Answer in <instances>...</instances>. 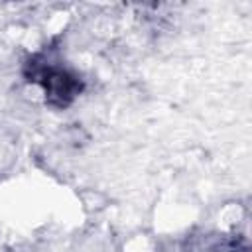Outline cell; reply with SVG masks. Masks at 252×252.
Returning <instances> with one entry per match:
<instances>
[{"mask_svg":"<svg viewBox=\"0 0 252 252\" xmlns=\"http://www.w3.org/2000/svg\"><path fill=\"white\" fill-rule=\"evenodd\" d=\"M26 77L28 81L41 87L45 102L55 108L69 106L83 93L85 87L83 79L77 73L57 63H51L45 57H32L26 63Z\"/></svg>","mask_w":252,"mask_h":252,"instance_id":"obj_1","label":"cell"}]
</instances>
